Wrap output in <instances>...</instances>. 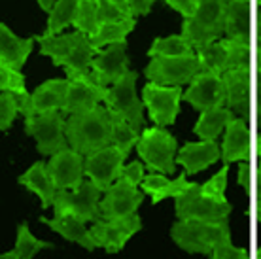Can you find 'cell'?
Here are the masks:
<instances>
[{"instance_id":"6da1fadb","label":"cell","mask_w":261,"mask_h":259,"mask_svg":"<svg viewBox=\"0 0 261 259\" xmlns=\"http://www.w3.org/2000/svg\"><path fill=\"white\" fill-rule=\"evenodd\" d=\"M36 42H40V55L49 57L55 66H65L66 80H84L91 82V61L98 51H95L89 44V38L82 33H66L59 36H34ZM97 85V84H95Z\"/></svg>"},{"instance_id":"7a4b0ae2","label":"cell","mask_w":261,"mask_h":259,"mask_svg":"<svg viewBox=\"0 0 261 259\" xmlns=\"http://www.w3.org/2000/svg\"><path fill=\"white\" fill-rule=\"evenodd\" d=\"M68 148L80 156H91L112 146V119L102 104L84 114H74L65 121Z\"/></svg>"},{"instance_id":"3957f363","label":"cell","mask_w":261,"mask_h":259,"mask_svg":"<svg viewBox=\"0 0 261 259\" xmlns=\"http://www.w3.org/2000/svg\"><path fill=\"white\" fill-rule=\"evenodd\" d=\"M193 51L223 38V0H199L195 15L184 19L182 34Z\"/></svg>"},{"instance_id":"277c9868","label":"cell","mask_w":261,"mask_h":259,"mask_svg":"<svg viewBox=\"0 0 261 259\" xmlns=\"http://www.w3.org/2000/svg\"><path fill=\"white\" fill-rule=\"evenodd\" d=\"M137 151L142 159V165L151 172H159L163 176L176 172L174 159L178 151V140L169 131L161 127L144 129L142 135L138 136Z\"/></svg>"},{"instance_id":"5b68a950","label":"cell","mask_w":261,"mask_h":259,"mask_svg":"<svg viewBox=\"0 0 261 259\" xmlns=\"http://www.w3.org/2000/svg\"><path fill=\"white\" fill-rule=\"evenodd\" d=\"M170 239L184 252L210 255L212 248L220 240L231 239V229L227 221H220V223L176 221L170 229Z\"/></svg>"},{"instance_id":"8992f818","label":"cell","mask_w":261,"mask_h":259,"mask_svg":"<svg viewBox=\"0 0 261 259\" xmlns=\"http://www.w3.org/2000/svg\"><path fill=\"white\" fill-rule=\"evenodd\" d=\"M137 80L138 72L129 70L123 78L106 89L105 108L112 114L121 117L133 131H140L144 127V106L137 97Z\"/></svg>"},{"instance_id":"52a82bcc","label":"cell","mask_w":261,"mask_h":259,"mask_svg":"<svg viewBox=\"0 0 261 259\" xmlns=\"http://www.w3.org/2000/svg\"><path fill=\"white\" fill-rule=\"evenodd\" d=\"M102 191L97 189L89 180H84L76 189H61L55 193L51 206L55 216H74L82 221H95L100 220V202Z\"/></svg>"},{"instance_id":"ba28073f","label":"cell","mask_w":261,"mask_h":259,"mask_svg":"<svg viewBox=\"0 0 261 259\" xmlns=\"http://www.w3.org/2000/svg\"><path fill=\"white\" fill-rule=\"evenodd\" d=\"M65 121L63 112H47L25 117V133L36 138V149L44 157H51L68 149L65 138Z\"/></svg>"},{"instance_id":"9c48e42d","label":"cell","mask_w":261,"mask_h":259,"mask_svg":"<svg viewBox=\"0 0 261 259\" xmlns=\"http://www.w3.org/2000/svg\"><path fill=\"white\" fill-rule=\"evenodd\" d=\"M178 221H206V223H220L227 221L231 214V202H214L204 199L199 191V184L191 182L180 197L174 199Z\"/></svg>"},{"instance_id":"30bf717a","label":"cell","mask_w":261,"mask_h":259,"mask_svg":"<svg viewBox=\"0 0 261 259\" xmlns=\"http://www.w3.org/2000/svg\"><path fill=\"white\" fill-rule=\"evenodd\" d=\"M197 74H201V66L195 55L176 59H151L144 68V76L150 84L163 87H180L190 84Z\"/></svg>"},{"instance_id":"8fae6325","label":"cell","mask_w":261,"mask_h":259,"mask_svg":"<svg viewBox=\"0 0 261 259\" xmlns=\"http://www.w3.org/2000/svg\"><path fill=\"white\" fill-rule=\"evenodd\" d=\"M182 87H163L157 84H148L142 87V106L148 108V116L157 127H169L176 121L180 114Z\"/></svg>"},{"instance_id":"7c38bea8","label":"cell","mask_w":261,"mask_h":259,"mask_svg":"<svg viewBox=\"0 0 261 259\" xmlns=\"http://www.w3.org/2000/svg\"><path fill=\"white\" fill-rule=\"evenodd\" d=\"M142 229V220L138 214H133L123 220L95 221L89 229L95 248H102L106 253H118L125 244Z\"/></svg>"},{"instance_id":"4fadbf2b","label":"cell","mask_w":261,"mask_h":259,"mask_svg":"<svg viewBox=\"0 0 261 259\" xmlns=\"http://www.w3.org/2000/svg\"><path fill=\"white\" fill-rule=\"evenodd\" d=\"M142 202H144L142 191H138V188L130 186L129 182H125L123 178H118L105 191L102 201L98 202L100 220L112 221V220L129 218V216L137 214L138 206Z\"/></svg>"},{"instance_id":"5bb4252c","label":"cell","mask_w":261,"mask_h":259,"mask_svg":"<svg viewBox=\"0 0 261 259\" xmlns=\"http://www.w3.org/2000/svg\"><path fill=\"white\" fill-rule=\"evenodd\" d=\"M125 159L127 157L116 146L105 148L97 153L84 157V174L95 188L106 191L119 178Z\"/></svg>"},{"instance_id":"9a60e30c","label":"cell","mask_w":261,"mask_h":259,"mask_svg":"<svg viewBox=\"0 0 261 259\" xmlns=\"http://www.w3.org/2000/svg\"><path fill=\"white\" fill-rule=\"evenodd\" d=\"M93 80L98 87H108L123 78L129 72V57H127V44L108 45L91 61Z\"/></svg>"},{"instance_id":"2e32d148","label":"cell","mask_w":261,"mask_h":259,"mask_svg":"<svg viewBox=\"0 0 261 259\" xmlns=\"http://www.w3.org/2000/svg\"><path fill=\"white\" fill-rule=\"evenodd\" d=\"M182 98L199 112L222 108L225 104V91H223L222 78L214 76V74H204V72L197 74L190 82V87L182 95Z\"/></svg>"},{"instance_id":"e0dca14e","label":"cell","mask_w":261,"mask_h":259,"mask_svg":"<svg viewBox=\"0 0 261 259\" xmlns=\"http://www.w3.org/2000/svg\"><path fill=\"white\" fill-rule=\"evenodd\" d=\"M46 170L51 178L57 191L61 189H76L84 182V156L74 149H65L61 153L51 156L46 163Z\"/></svg>"},{"instance_id":"ac0fdd59","label":"cell","mask_w":261,"mask_h":259,"mask_svg":"<svg viewBox=\"0 0 261 259\" xmlns=\"http://www.w3.org/2000/svg\"><path fill=\"white\" fill-rule=\"evenodd\" d=\"M252 70H229L223 72L222 84L225 91L227 110L239 116V119L246 121L252 102Z\"/></svg>"},{"instance_id":"d6986e66","label":"cell","mask_w":261,"mask_h":259,"mask_svg":"<svg viewBox=\"0 0 261 259\" xmlns=\"http://www.w3.org/2000/svg\"><path fill=\"white\" fill-rule=\"evenodd\" d=\"M106 89L108 87H98L91 82L84 80H68L66 87V98L63 106V114L74 116V114H84L93 108H97L100 102H105Z\"/></svg>"},{"instance_id":"ffe728a7","label":"cell","mask_w":261,"mask_h":259,"mask_svg":"<svg viewBox=\"0 0 261 259\" xmlns=\"http://www.w3.org/2000/svg\"><path fill=\"white\" fill-rule=\"evenodd\" d=\"M250 129L248 123L239 117H233L225 127L223 142L220 146V159L225 165L235 161H248L250 159Z\"/></svg>"},{"instance_id":"44dd1931","label":"cell","mask_w":261,"mask_h":259,"mask_svg":"<svg viewBox=\"0 0 261 259\" xmlns=\"http://www.w3.org/2000/svg\"><path fill=\"white\" fill-rule=\"evenodd\" d=\"M178 157L174 163L182 165L186 172L184 174H199L206 170L210 165L220 161V146L218 142H188L176 151Z\"/></svg>"},{"instance_id":"7402d4cb","label":"cell","mask_w":261,"mask_h":259,"mask_svg":"<svg viewBox=\"0 0 261 259\" xmlns=\"http://www.w3.org/2000/svg\"><path fill=\"white\" fill-rule=\"evenodd\" d=\"M33 45L34 38H19L10 31V27L0 23V65L21 72L33 53Z\"/></svg>"},{"instance_id":"603a6c76","label":"cell","mask_w":261,"mask_h":259,"mask_svg":"<svg viewBox=\"0 0 261 259\" xmlns=\"http://www.w3.org/2000/svg\"><path fill=\"white\" fill-rule=\"evenodd\" d=\"M223 34L227 40L252 42L248 0H225L223 2Z\"/></svg>"},{"instance_id":"cb8c5ba5","label":"cell","mask_w":261,"mask_h":259,"mask_svg":"<svg viewBox=\"0 0 261 259\" xmlns=\"http://www.w3.org/2000/svg\"><path fill=\"white\" fill-rule=\"evenodd\" d=\"M66 87H68V80H47L42 85H38L34 93H31L34 114L63 110L66 98Z\"/></svg>"},{"instance_id":"d4e9b609","label":"cell","mask_w":261,"mask_h":259,"mask_svg":"<svg viewBox=\"0 0 261 259\" xmlns=\"http://www.w3.org/2000/svg\"><path fill=\"white\" fill-rule=\"evenodd\" d=\"M191 182H188V176L186 174H178V178L174 180H169L165 178L163 174H155V172H150V174H144L140 186H142V193H148L151 197V202L157 204L163 199H176L180 195L190 188Z\"/></svg>"},{"instance_id":"484cf974","label":"cell","mask_w":261,"mask_h":259,"mask_svg":"<svg viewBox=\"0 0 261 259\" xmlns=\"http://www.w3.org/2000/svg\"><path fill=\"white\" fill-rule=\"evenodd\" d=\"M42 223H46L51 231H55L57 235H61L63 239L70 240V242H76L82 248H85L87 252H93L95 250V244H93L91 233L85 225V221L74 218V216H55L51 220L47 218H40Z\"/></svg>"},{"instance_id":"4316f807","label":"cell","mask_w":261,"mask_h":259,"mask_svg":"<svg viewBox=\"0 0 261 259\" xmlns=\"http://www.w3.org/2000/svg\"><path fill=\"white\" fill-rule=\"evenodd\" d=\"M21 186H25L29 191H33L40 197V202H42V210L44 208H49L51 206L53 199H55V193H57V189L53 186L51 178L47 174L46 170V163H34L31 169L23 172V174L17 178Z\"/></svg>"},{"instance_id":"83f0119b","label":"cell","mask_w":261,"mask_h":259,"mask_svg":"<svg viewBox=\"0 0 261 259\" xmlns=\"http://www.w3.org/2000/svg\"><path fill=\"white\" fill-rule=\"evenodd\" d=\"M235 117V114L227 110L225 106L222 108H212V110L201 112V116L193 125V133H195L202 142H216L218 136L222 135L227 123Z\"/></svg>"},{"instance_id":"f1b7e54d","label":"cell","mask_w":261,"mask_h":259,"mask_svg":"<svg viewBox=\"0 0 261 259\" xmlns=\"http://www.w3.org/2000/svg\"><path fill=\"white\" fill-rule=\"evenodd\" d=\"M137 27V21L130 19L125 23H110V25H100L98 31L89 38V44L95 51H100L102 45H118V44H127L125 38L127 34L133 33Z\"/></svg>"},{"instance_id":"f546056e","label":"cell","mask_w":261,"mask_h":259,"mask_svg":"<svg viewBox=\"0 0 261 259\" xmlns=\"http://www.w3.org/2000/svg\"><path fill=\"white\" fill-rule=\"evenodd\" d=\"M195 55L191 47L180 34H170L167 38H155L148 49V57L151 59H176Z\"/></svg>"},{"instance_id":"4dcf8cb0","label":"cell","mask_w":261,"mask_h":259,"mask_svg":"<svg viewBox=\"0 0 261 259\" xmlns=\"http://www.w3.org/2000/svg\"><path fill=\"white\" fill-rule=\"evenodd\" d=\"M76 10H78V0H57L55 8H53L49 17H47L46 33L42 36H46V38L59 36L63 29H66V27H70L74 23Z\"/></svg>"},{"instance_id":"1f68e13d","label":"cell","mask_w":261,"mask_h":259,"mask_svg":"<svg viewBox=\"0 0 261 259\" xmlns=\"http://www.w3.org/2000/svg\"><path fill=\"white\" fill-rule=\"evenodd\" d=\"M195 57L199 61L201 72H204V74L222 76L223 72H225L227 55H225V47H223L222 40H218L216 44L204 45V47L195 49Z\"/></svg>"},{"instance_id":"d6a6232c","label":"cell","mask_w":261,"mask_h":259,"mask_svg":"<svg viewBox=\"0 0 261 259\" xmlns=\"http://www.w3.org/2000/svg\"><path fill=\"white\" fill-rule=\"evenodd\" d=\"M222 44L227 55L225 72L252 70V42H235V40L222 38Z\"/></svg>"},{"instance_id":"836d02e7","label":"cell","mask_w":261,"mask_h":259,"mask_svg":"<svg viewBox=\"0 0 261 259\" xmlns=\"http://www.w3.org/2000/svg\"><path fill=\"white\" fill-rule=\"evenodd\" d=\"M72 27L76 29V33H82L84 36L91 38L93 34L98 31V8L97 0H78V10Z\"/></svg>"},{"instance_id":"e575fe53","label":"cell","mask_w":261,"mask_h":259,"mask_svg":"<svg viewBox=\"0 0 261 259\" xmlns=\"http://www.w3.org/2000/svg\"><path fill=\"white\" fill-rule=\"evenodd\" d=\"M51 242L34 239V235L31 233V229H29L27 223H19L17 225V237H15V248H13V252L17 253V259H34V255L38 252L51 250Z\"/></svg>"},{"instance_id":"d590c367","label":"cell","mask_w":261,"mask_h":259,"mask_svg":"<svg viewBox=\"0 0 261 259\" xmlns=\"http://www.w3.org/2000/svg\"><path fill=\"white\" fill-rule=\"evenodd\" d=\"M108 114H110L112 119V146H116L125 157H129L130 149H133V146H137L140 135L137 131L130 129L121 117H118L112 112H108Z\"/></svg>"},{"instance_id":"8d00e7d4","label":"cell","mask_w":261,"mask_h":259,"mask_svg":"<svg viewBox=\"0 0 261 259\" xmlns=\"http://www.w3.org/2000/svg\"><path fill=\"white\" fill-rule=\"evenodd\" d=\"M227 174H229V165H223V169L220 172H216L208 182L199 184V191H201L202 197L214 202H227V199H225Z\"/></svg>"},{"instance_id":"74e56055","label":"cell","mask_w":261,"mask_h":259,"mask_svg":"<svg viewBox=\"0 0 261 259\" xmlns=\"http://www.w3.org/2000/svg\"><path fill=\"white\" fill-rule=\"evenodd\" d=\"M98 8V23L100 25H110V23H125L130 21L129 13L123 8L121 0H97Z\"/></svg>"},{"instance_id":"f35d334b","label":"cell","mask_w":261,"mask_h":259,"mask_svg":"<svg viewBox=\"0 0 261 259\" xmlns=\"http://www.w3.org/2000/svg\"><path fill=\"white\" fill-rule=\"evenodd\" d=\"M0 93H12V95L27 93L23 72L12 70L8 66L0 65Z\"/></svg>"},{"instance_id":"ab89813d","label":"cell","mask_w":261,"mask_h":259,"mask_svg":"<svg viewBox=\"0 0 261 259\" xmlns=\"http://www.w3.org/2000/svg\"><path fill=\"white\" fill-rule=\"evenodd\" d=\"M17 100L12 93H0V133L10 131L17 117Z\"/></svg>"},{"instance_id":"60d3db41","label":"cell","mask_w":261,"mask_h":259,"mask_svg":"<svg viewBox=\"0 0 261 259\" xmlns=\"http://www.w3.org/2000/svg\"><path fill=\"white\" fill-rule=\"evenodd\" d=\"M210 259H250V253L246 248L233 246L231 239H223L212 248Z\"/></svg>"},{"instance_id":"b9f144b4","label":"cell","mask_w":261,"mask_h":259,"mask_svg":"<svg viewBox=\"0 0 261 259\" xmlns=\"http://www.w3.org/2000/svg\"><path fill=\"white\" fill-rule=\"evenodd\" d=\"M119 178H123L125 182H129L130 186L138 188L144 178V165L140 161H133V163H129V165H123Z\"/></svg>"},{"instance_id":"7bdbcfd3","label":"cell","mask_w":261,"mask_h":259,"mask_svg":"<svg viewBox=\"0 0 261 259\" xmlns=\"http://www.w3.org/2000/svg\"><path fill=\"white\" fill-rule=\"evenodd\" d=\"M167 6L176 10L184 19H191L199 8V0H167Z\"/></svg>"},{"instance_id":"ee69618b","label":"cell","mask_w":261,"mask_h":259,"mask_svg":"<svg viewBox=\"0 0 261 259\" xmlns=\"http://www.w3.org/2000/svg\"><path fill=\"white\" fill-rule=\"evenodd\" d=\"M121 2H123V8L133 19L137 15H148L151 12V6H153L151 0H121Z\"/></svg>"},{"instance_id":"f6af8a7d","label":"cell","mask_w":261,"mask_h":259,"mask_svg":"<svg viewBox=\"0 0 261 259\" xmlns=\"http://www.w3.org/2000/svg\"><path fill=\"white\" fill-rule=\"evenodd\" d=\"M237 182L244 191H250L252 188V167L248 163H242L239 167V172H237Z\"/></svg>"},{"instance_id":"bcb514c9","label":"cell","mask_w":261,"mask_h":259,"mask_svg":"<svg viewBox=\"0 0 261 259\" xmlns=\"http://www.w3.org/2000/svg\"><path fill=\"white\" fill-rule=\"evenodd\" d=\"M55 2L57 0H40L38 2V6L44 10V12H47V13H51V10L55 8Z\"/></svg>"},{"instance_id":"7dc6e473","label":"cell","mask_w":261,"mask_h":259,"mask_svg":"<svg viewBox=\"0 0 261 259\" xmlns=\"http://www.w3.org/2000/svg\"><path fill=\"white\" fill-rule=\"evenodd\" d=\"M0 259H17V253L13 252H6V253H0Z\"/></svg>"}]
</instances>
